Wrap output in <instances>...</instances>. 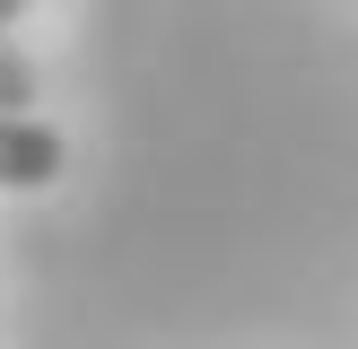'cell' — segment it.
Segmentation results:
<instances>
[{
  "label": "cell",
  "mask_w": 358,
  "mask_h": 349,
  "mask_svg": "<svg viewBox=\"0 0 358 349\" xmlns=\"http://www.w3.org/2000/svg\"><path fill=\"white\" fill-rule=\"evenodd\" d=\"M62 166H70V149H62V131H52V122L0 114V192H44Z\"/></svg>",
  "instance_id": "6da1fadb"
},
{
  "label": "cell",
  "mask_w": 358,
  "mask_h": 349,
  "mask_svg": "<svg viewBox=\"0 0 358 349\" xmlns=\"http://www.w3.org/2000/svg\"><path fill=\"white\" fill-rule=\"evenodd\" d=\"M27 105H35V61L17 52L9 17H0V114H27Z\"/></svg>",
  "instance_id": "7a4b0ae2"
},
{
  "label": "cell",
  "mask_w": 358,
  "mask_h": 349,
  "mask_svg": "<svg viewBox=\"0 0 358 349\" xmlns=\"http://www.w3.org/2000/svg\"><path fill=\"white\" fill-rule=\"evenodd\" d=\"M35 9V0H0V17H9V27H17V17H27Z\"/></svg>",
  "instance_id": "3957f363"
}]
</instances>
